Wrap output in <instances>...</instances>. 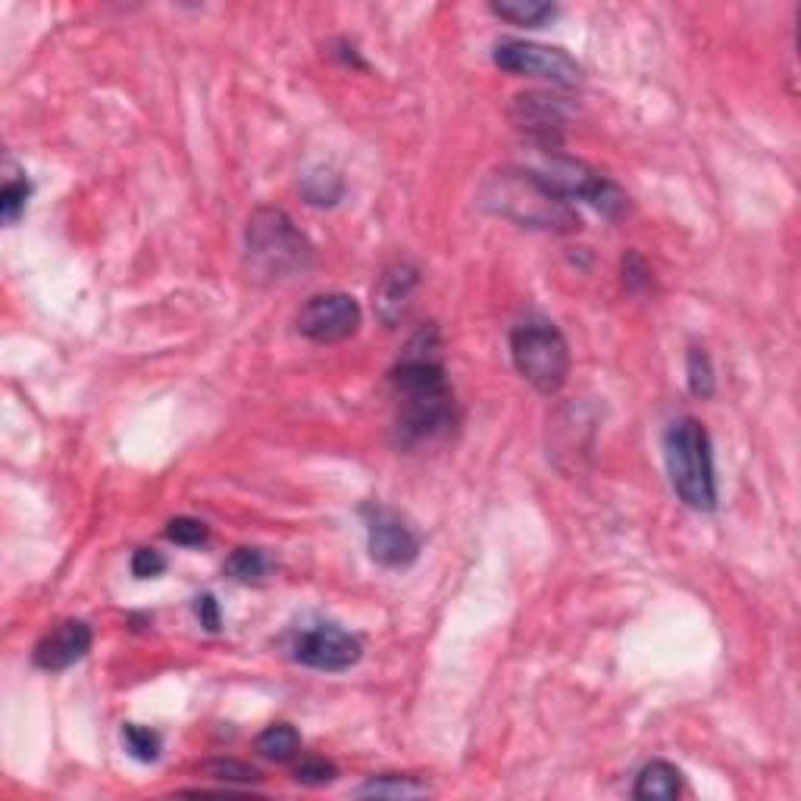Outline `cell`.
<instances>
[{"instance_id": "obj_1", "label": "cell", "mask_w": 801, "mask_h": 801, "mask_svg": "<svg viewBox=\"0 0 801 801\" xmlns=\"http://www.w3.org/2000/svg\"><path fill=\"white\" fill-rule=\"evenodd\" d=\"M395 400V435L400 448H429L445 442L457 426V400L442 360L435 326L419 329L388 373Z\"/></svg>"}, {"instance_id": "obj_2", "label": "cell", "mask_w": 801, "mask_h": 801, "mask_svg": "<svg viewBox=\"0 0 801 801\" xmlns=\"http://www.w3.org/2000/svg\"><path fill=\"white\" fill-rule=\"evenodd\" d=\"M479 204L488 214L535 233L573 235L583 226L567 195L557 191L542 172L526 167H501L488 172L479 188Z\"/></svg>"}, {"instance_id": "obj_3", "label": "cell", "mask_w": 801, "mask_h": 801, "mask_svg": "<svg viewBox=\"0 0 801 801\" xmlns=\"http://www.w3.org/2000/svg\"><path fill=\"white\" fill-rule=\"evenodd\" d=\"M670 485L689 511L711 514L718 507V469L711 435L695 417L673 419L664 433Z\"/></svg>"}, {"instance_id": "obj_4", "label": "cell", "mask_w": 801, "mask_h": 801, "mask_svg": "<svg viewBox=\"0 0 801 801\" xmlns=\"http://www.w3.org/2000/svg\"><path fill=\"white\" fill-rule=\"evenodd\" d=\"M248 264L267 279H288L314 264V245L279 207H260L245 233Z\"/></svg>"}, {"instance_id": "obj_5", "label": "cell", "mask_w": 801, "mask_h": 801, "mask_svg": "<svg viewBox=\"0 0 801 801\" xmlns=\"http://www.w3.org/2000/svg\"><path fill=\"white\" fill-rule=\"evenodd\" d=\"M511 357L517 373L542 395H557L570 376V348L564 333L548 317L520 319L511 329Z\"/></svg>"}, {"instance_id": "obj_6", "label": "cell", "mask_w": 801, "mask_h": 801, "mask_svg": "<svg viewBox=\"0 0 801 801\" xmlns=\"http://www.w3.org/2000/svg\"><path fill=\"white\" fill-rule=\"evenodd\" d=\"M557 191H564L570 200H589L595 210H601L604 217L617 219L626 207L630 198L620 191L617 182H611L607 176H601L599 169H592L583 160H573L564 157L561 150H551L548 172H542Z\"/></svg>"}, {"instance_id": "obj_7", "label": "cell", "mask_w": 801, "mask_h": 801, "mask_svg": "<svg viewBox=\"0 0 801 801\" xmlns=\"http://www.w3.org/2000/svg\"><path fill=\"white\" fill-rule=\"evenodd\" d=\"M495 67L514 76L545 79L551 85H580L583 67L570 57L567 50L535 44V41H501L495 48Z\"/></svg>"}, {"instance_id": "obj_8", "label": "cell", "mask_w": 801, "mask_h": 801, "mask_svg": "<svg viewBox=\"0 0 801 801\" xmlns=\"http://www.w3.org/2000/svg\"><path fill=\"white\" fill-rule=\"evenodd\" d=\"M291 657L310 670L342 673L364 657V642L338 623H314L300 630L291 642Z\"/></svg>"}, {"instance_id": "obj_9", "label": "cell", "mask_w": 801, "mask_h": 801, "mask_svg": "<svg viewBox=\"0 0 801 801\" xmlns=\"http://www.w3.org/2000/svg\"><path fill=\"white\" fill-rule=\"evenodd\" d=\"M364 514H367V542L373 561L388 570L411 567L423 548L419 533L411 526V520L400 517L398 511L383 507V504H369Z\"/></svg>"}, {"instance_id": "obj_10", "label": "cell", "mask_w": 801, "mask_h": 801, "mask_svg": "<svg viewBox=\"0 0 801 801\" xmlns=\"http://www.w3.org/2000/svg\"><path fill=\"white\" fill-rule=\"evenodd\" d=\"M360 304L345 291L314 295L298 310V333L317 345H335L345 342L360 329Z\"/></svg>"}, {"instance_id": "obj_11", "label": "cell", "mask_w": 801, "mask_h": 801, "mask_svg": "<svg viewBox=\"0 0 801 801\" xmlns=\"http://www.w3.org/2000/svg\"><path fill=\"white\" fill-rule=\"evenodd\" d=\"M567 117L570 107L564 103V98L542 95V91L520 95V98H514V103H511L514 126L542 150L561 148V138H564V129H567Z\"/></svg>"}, {"instance_id": "obj_12", "label": "cell", "mask_w": 801, "mask_h": 801, "mask_svg": "<svg viewBox=\"0 0 801 801\" xmlns=\"http://www.w3.org/2000/svg\"><path fill=\"white\" fill-rule=\"evenodd\" d=\"M91 642H95V633L85 620H63L48 635H41V642L34 645V668L48 670V673L69 670L91 651Z\"/></svg>"}, {"instance_id": "obj_13", "label": "cell", "mask_w": 801, "mask_h": 801, "mask_svg": "<svg viewBox=\"0 0 801 801\" xmlns=\"http://www.w3.org/2000/svg\"><path fill=\"white\" fill-rule=\"evenodd\" d=\"M419 285V269L407 260H398L392 267L383 269L379 276V285L373 288V307H376V317L383 319L385 326H398L407 307H411V298L417 291Z\"/></svg>"}, {"instance_id": "obj_14", "label": "cell", "mask_w": 801, "mask_h": 801, "mask_svg": "<svg viewBox=\"0 0 801 801\" xmlns=\"http://www.w3.org/2000/svg\"><path fill=\"white\" fill-rule=\"evenodd\" d=\"M683 792V773L670 761H651L639 770L633 785V799L639 801H673Z\"/></svg>"}, {"instance_id": "obj_15", "label": "cell", "mask_w": 801, "mask_h": 801, "mask_svg": "<svg viewBox=\"0 0 801 801\" xmlns=\"http://www.w3.org/2000/svg\"><path fill=\"white\" fill-rule=\"evenodd\" d=\"M433 789L419 783L417 777H404V773H383V777H369L367 783L357 789L360 799H419L429 795Z\"/></svg>"}, {"instance_id": "obj_16", "label": "cell", "mask_w": 801, "mask_h": 801, "mask_svg": "<svg viewBox=\"0 0 801 801\" xmlns=\"http://www.w3.org/2000/svg\"><path fill=\"white\" fill-rule=\"evenodd\" d=\"M254 749H257L260 758L285 764V761H291V758L300 754V735L291 723H273V726H267L264 733L257 735Z\"/></svg>"}, {"instance_id": "obj_17", "label": "cell", "mask_w": 801, "mask_h": 801, "mask_svg": "<svg viewBox=\"0 0 801 801\" xmlns=\"http://www.w3.org/2000/svg\"><path fill=\"white\" fill-rule=\"evenodd\" d=\"M226 573L233 576L235 583L245 585H260L267 583L269 573H273V561L264 548H235L226 561Z\"/></svg>"}, {"instance_id": "obj_18", "label": "cell", "mask_w": 801, "mask_h": 801, "mask_svg": "<svg viewBox=\"0 0 801 801\" xmlns=\"http://www.w3.org/2000/svg\"><path fill=\"white\" fill-rule=\"evenodd\" d=\"M492 13L514 26H526V29H542L545 22L557 17L554 3H542V0H511V3H492Z\"/></svg>"}, {"instance_id": "obj_19", "label": "cell", "mask_w": 801, "mask_h": 801, "mask_svg": "<svg viewBox=\"0 0 801 801\" xmlns=\"http://www.w3.org/2000/svg\"><path fill=\"white\" fill-rule=\"evenodd\" d=\"M685 376H689V392L695 398L708 400L718 392L714 364H711V354L704 348H689V354H685Z\"/></svg>"}, {"instance_id": "obj_20", "label": "cell", "mask_w": 801, "mask_h": 801, "mask_svg": "<svg viewBox=\"0 0 801 801\" xmlns=\"http://www.w3.org/2000/svg\"><path fill=\"white\" fill-rule=\"evenodd\" d=\"M122 745H126V751L132 754L135 761H141V764H154V761H160L164 739L154 733L150 726H141V723H126V726H122Z\"/></svg>"}, {"instance_id": "obj_21", "label": "cell", "mask_w": 801, "mask_h": 801, "mask_svg": "<svg viewBox=\"0 0 801 801\" xmlns=\"http://www.w3.org/2000/svg\"><path fill=\"white\" fill-rule=\"evenodd\" d=\"M29 195H32V185H29L26 176H19V172L3 182V191H0V217H3V226H17L19 217L26 214Z\"/></svg>"}, {"instance_id": "obj_22", "label": "cell", "mask_w": 801, "mask_h": 801, "mask_svg": "<svg viewBox=\"0 0 801 801\" xmlns=\"http://www.w3.org/2000/svg\"><path fill=\"white\" fill-rule=\"evenodd\" d=\"M345 185L335 176L333 169H317L310 176H304V198L319 207H333L335 200L342 198Z\"/></svg>"}, {"instance_id": "obj_23", "label": "cell", "mask_w": 801, "mask_h": 801, "mask_svg": "<svg viewBox=\"0 0 801 801\" xmlns=\"http://www.w3.org/2000/svg\"><path fill=\"white\" fill-rule=\"evenodd\" d=\"M204 773L210 780H219V783H257L260 780L257 770L241 764V761H233V758H217V761L204 764Z\"/></svg>"}, {"instance_id": "obj_24", "label": "cell", "mask_w": 801, "mask_h": 801, "mask_svg": "<svg viewBox=\"0 0 801 801\" xmlns=\"http://www.w3.org/2000/svg\"><path fill=\"white\" fill-rule=\"evenodd\" d=\"M167 538L176 545H185V548H198L210 538V530H207V523H200L195 517H176L167 523Z\"/></svg>"}, {"instance_id": "obj_25", "label": "cell", "mask_w": 801, "mask_h": 801, "mask_svg": "<svg viewBox=\"0 0 801 801\" xmlns=\"http://www.w3.org/2000/svg\"><path fill=\"white\" fill-rule=\"evenodd\" d=\"M335 777H338V770H335L333 761L317 758V754H307L295 764V780L304 785H329Z\"/></svg>"}, {"instance_id": "obj_26", "label": "cell", "mask_w": 801, "mask_h": 801, "mask_svg": "<svg viewBox=\"0 0 801 801\" xmlns=\"http://www.w3.org/2000/svg\"><path fill=\"white\" fill-rule=\"evenodd\" d=\"M167 570V557L154 548H138L132 554V573L138 580H157Z\"/></svg>"}, {"instance_id": "obj_27", "label": "cell", "mask_w": 801, "mask_h": 801, "mask_svg": "<svg viewBox=\"0 0 801 801\" xmlns=\"http://www.w3.org/2000/svg\"><path fill=\"white\" fill-rule=\"evenodd\" d=\"M195 614H198L200 626L207 630V633H217L219 626H222V614H219V601L210 595V592H204L195 599Z\"/></svg>"}, {"instance_id": "obj_28", "label": "cell", "mask_w": 801, "mask_h": 801, "mask_svg": "<svg viewBox=\"0 0 801 801\" xmlns=\"http://www.w3.org/2000/svg\"><path fill=\"white\" fill-rule=\"evenodd\" d=\"M623 283L630 285L633 291H639L642 285L651 283L649 264H645L639 254H626V260H623Z\"/></svg>"}]
</instances>
